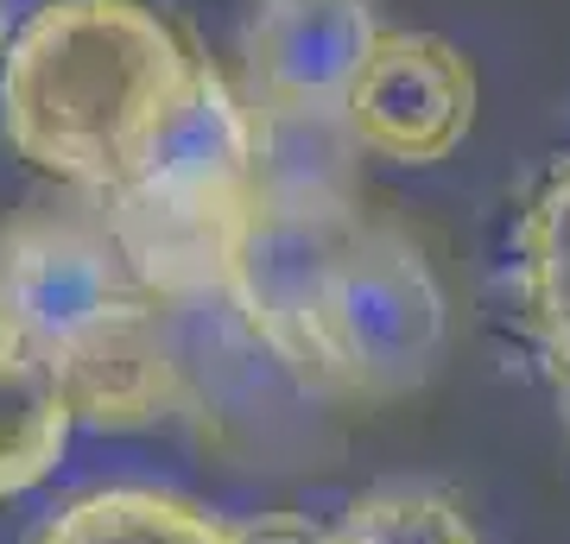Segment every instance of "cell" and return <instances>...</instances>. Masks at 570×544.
I'll return each instance as SVG.
<instances>
[{
  "mask_svg": "<svg viewBox=\"0 0 570 544\" xmlns=\"http://www.w3.org/2000/svg\"><path fill=\"white\" fill-rule=\"evenodd\" d=\"M32 544H242V525L165 487H89L63 501Z\"/></svg>",
  "mask_w": 570,
  "mask_h": 544,
  "instance_id": "9",
  "label": "cell"
},
{
  "mask_svg": "<svg viewBox=\"0 0 570 544\" xmlns=\"http://www.w3.org/2000/svg\"><path fill=\"white\" fill-rule=\"evenodd\" d=\"M0 298L51 362L77 424L146 431L184 412L171 304L140 279L89 197L26 209L0 235Z\"/></svg>",
  "mask_w": 570,
  "mask_h": 544,
  "instance_id": "2",
  "label": "cell"
},
{
  "mask_svg": "<svg viewBox=\"0 0 570 544\" xmlns=\"http://www.w3.org/2000/svg\"><path fill=\"white\" fill-rule=\"evenodd\" d=\"M0 44H7V13H0Z\"/></svg>",
  "mask_w": 570,
  "mask_h": 544,
  "instance_id": "11",
  "label": "cell"
},
{
  "mask_svg": "<svg viewBox=\"0 0 570 544\" xmlns=\"http://www.w3.org/2000/svg\"><path fill=\"white\" fill-rule=\"evenodd\" d=\"M450 304L425 247L400 222L362 216L348 222L317 298V355L330 393L393 399L431 380L444 362Z\"/></svg>",
  "mask_w": 570,
  "mask_h": 544,
  "instance_id": "4",
  "label": "cell"
},
{
  "mask_svg": "<svg viewBox=\"0 0 570 544\" xmlns=\"http://www.w3.org/2000/svg\"><path fill=\"white\" fill-rule=\"evenodd\" d=\"M475 63L438 32H374L343 101V140L393 165H438L475 127Z\"/></svg>",
  "mask_w": 570,
  "mask_h": 544,
  "instance_id": "6",
  "label": "cell"
},
{
  "mask_svg": "<svg viewBox=\"0 0 570 544\" xmlns=\"http://www.w3.org/2000/svg\"><path fill=\"white\" fill-rule=\"evenodd\" d=\"M311 544H489V538L450 487L387 482L355 494L336 520L311 532Z\"/></svg>",
  "mask_w": 570,
  "mask_h": 544,
  "instance_id": "10",
  "label": "cell"
},
{
  "mask_svg": "<svg viewBox=\"0 0 570 544\" xmlns=\"http://www.w3.org/2000/svg\"><path fill=\"white\" fill-rule=\"evenodd\" d=\"M374 32V0H254L242 32L254 121L266 133H343L348 82Z\"/></svg>",
  "mask_w": 570,
  "mask_h": 544,
  "instance_id": "5",
  "label": "cell"
},
{
  "mask_svg": "<svg viewBox=\"0 0 570 544\" xmlns=\"http://www.w3.org/2000/svg\"><path fill=\"white\" fill-rule=\"evenodd\" d=\"M261 190V121L223 63H197L108 197H89L171 310L223 304Z\"/></svg>",
  "mask_w": 570,
  "mask_h": 544,
  "instance_id": "3",
  "label": "cell"
},
{
  "mask_svg": "<svg viewBox=\"0 0 570 544\" xmlns=\"http://www.w3.org/2000/svg\"><path fill=\"white\" fill-rule=\"evenodd\" d=\"M204 58L165 0H39L0 44V133L63 190L108 197Z\"/></svg>",
  "mask_w": 570,
  "mask_h": 544,
  "instance_id": "1",
  "label": "cell"
},
{
  "mask_svg": "<svg viewBox=\"0 0 570 544\" xmlns=\"http://www.w3.org/2000/svg\"><path fill=\"white\" fill-rule=\"evenodd\" d=\"M513 273H520V323L539 355V374L551 380L558 405L570 412V152L546 165L520 209V241H513Z\"/></svg>",
  "mask_w": 570,
  "mask_h": 544,
  "instance_id": "7",
  "label": "cell"
},
{
  "mask_svg": "<svg viewBox=\"0 0 570 544\" xmlns=\"http://www.w3.org/2000/svg\"><path fill=\"white\" fill-rule=\"evenodd\" d=\"M70 431H77V412L63 399L58 374L20 336V323L0 298V501L39 487L63 463Z\"/></svg>",
  "mask_w": 570,
  "mask_h": 544,
  "instance_id": "8",
  "label": "cell"
}]
</instances>
